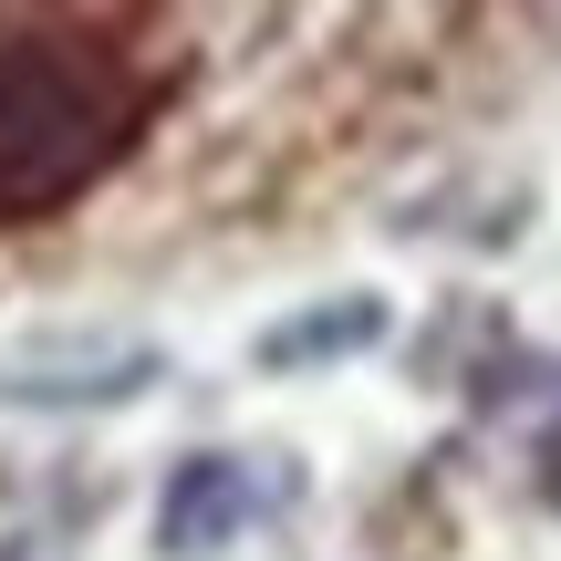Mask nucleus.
I'll return each instance as SVG.
<instances>
[{"label":"nucleus","mask_w":561,"mask_h":561,"mask_svg":"<svg viewBox=\"0 0 561 561\" xmlns=\"http://www.w3.org/2000/svg\"><path fill=\"white\" fill-rule=\"evenodd\" d=\"M364 343H385V301L375 291H333V301H312V312L271 322L261 364L271 375H312V364H343V354H364Z\"/></svg>","instance_id":"obj_3"},{"label":"nucleus","mask_w":561,"mask_h":561,"mask_svg":"<svg viewBox=\"0 0 561 561\" xmlns=\"http://www.w3.org/2000/svg\"><path fill=\"white\" fill-rule=\"evenodd\" d=\"M167 375V354L146 333H115V322H42L0 354V405H125Z\"/></svg>","instance_id":"obj_1"},{"label":"nucleus","mask_w":561,"mask_h":561,"mask_svg":"<svg viewBox=\"0 0 561 561\" xmlns=\"http://www.w3.org/2000/svg\"><path fill=\"white\" fill-rule=\"evenodd\" d=\"M261 520V489H250V458H187L167 479V510H157V541L167 561H208L229 551L240 530Z\"/></svg>","instance_id":"obj_2"}]
</instances>
